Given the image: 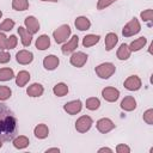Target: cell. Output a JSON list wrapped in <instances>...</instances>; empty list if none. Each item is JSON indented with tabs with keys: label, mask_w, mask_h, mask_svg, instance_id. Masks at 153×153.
<instances>
[{
	"label": "cell",
	"mask_w": 153,
	"mask_h": 153,
	"mask_svg": "<svg viewBox=\"0 0 153 153\" xmlns=\"http://www.w3.org/2000/svg\"><path fill=\"white\" fill-rule=\"evenodd\" d=\"M18 133L17 118L12 110L5 104H0V140L12 141Z\"/></svg>",
	"instance_id": "cell-1"
},
{
	"label": "cell",
	"mask_w": 153,
	"mask_h": 153,
	"mask_svg": "<svg viewBox=\"0 0 153 153\" xmlns=\"http://www.w3.org/2000/svg\"><path fill=\"white\" fill-rule=\"evenodd\" d=\"M71 32H72V30H71L69 25L63 24V25H61V26H59L57 29L54 30L53 37H54V39L57 44H63L66 41H68V38L71 36Z\"/></svg>",
	"instance_id": "cell-2"
},
{
	"label": "cell",
	"mask_w": 153,
	"mask_h": 153,
	"mask_svg": "<svg viewBox=\"0 0 153 153\" xmlns=\"http://www.w3.org/2000/svg\"><path fill=\"white\" fill-rule=\"evenodd\" d=\"M94 72L100 79H109L116 72V67L111 62H103L94 68Z\"/></svg>",
	"instance_id": "cell-3"
},
{
	"label": "cell",
	"mask_w": 153,
	"mask_h": 153,
	"mask_svg": "<svg viewBox=\"0 0 153 153\" xmlns=\"http://www.w3.org/2000/svg\"><path fill=\"white\" fill-rule=\"evenodd\" d=\"M141 30V25H140V22L137 18H131L122 29V35L124 37H131L136 33H139Z\"/></svg>",
	"instance_id": "cell-4"
},
{
	"label": "cell",
	"mask_w": 153,
	"mask_h": 153,
	"mask_svg": "<svg viewBox=\"0 0 153 153\" xmlns=\"http://www.w3.org/2000/svg\"><path fill=\"white\" fill-rule=\"evenodd\" d=\"M92 124H93L92 118L90 116H87V115H82V116H80L76 120V122H75V129L79 133H86V131H88L91 129Z\"/></svg>",
	"instance_id": "cell-5"
},
{
	"label": "cell",
	"mask_w": 153,
	"mask_h": 153,
	"mask_svg": "<svg viewBox=\"0 0 153 153\" xmlns=\"http://www.w3.org/2000/svg\"><path fill=\"white\" fill-rule=\"evenodd\" d=\"M87 57L88 56L84 51H74V53H72V55L69 57V62L72 66H74L76 68H81L87 62Z\"/></svg>",
	"instance_id": "cell-6"
},
{
	"label": "cell",
	"mask_w": 153,
	"mask_h": 153,
	"mask_svg": "<svg viewBox=\"0 0 153 153\" xmlns=\"http://www.w3.org/2000/svg\"><path fill=\"white\" fill-rule=\"evenodd\" d=\"M78 44H79V37H78L76 35L72 36L68 41H66V42L62 44V47H61V51H62V54H65V55H69V54L74 53L75 49L78 48Z\"/></svg>",
	"instance_id": "cell-7"
},
{
	"label": "cell",
	"mask_w": 153,
	"mask_h": 153,
	"mask_svg": "<svg viewBox=\"0 0 153 153\" xmlns=\"http://www.w3.org/2000/svg\"><path fill=\"white\" fill-rule=\"evenodd\" d=\"M96 127H97V130H98L99 133H102V134H106V133L111 131L112 129H115V123H114L110 118H108V117H103V118H100V120L97 121Z\"/></svg>",
	"instance_id": "cell-8"
},
{
	"label": "cell",
	"mask_w": 153,
	"mask_h": 153,
	"mask_svg": "<svg viewBox=\"0 0 153 153\" xmlns=\"http://www.w3.org/2000/svg\"><path fill=\"white\" fill-rule=\"evenodd\" d=\"M141 79L137 76V75H130L128 76L126 80H124V84L123 86L128 90V91H137L141 88Z\"/></svg>",
	"instance_id": "cell-9"
},
{
	"label": "cell",
	"mask_w": 153,
	"mask_h": 153,
	"mask_svg": "<svg viewBox=\"0 0 153 153\" xmlns=\"http://www.w3.org/2000/svg\"><path fill=\"white\" fill-rule=\"evenodd\" d=\"M102 97L106 100V102H116L118 98H120V91L115 87H111V86H108V87H104L102 90Z\"/></svg>",
	"instance_id": "cell-10"
},
{
	"label": "cell",
	"mask_w": 153,
	"mask_h": 153,
	"mask_svg": "<svg viewBox=\"0 0 153 153\" xmlns=\"http://www.w3.org/2000/svg\"><path fill=\"white\" fill-rule=\"evenodd\" d=\"M82 109V103L81 100L79 99H75V100H71V102H67L65 105H63V110L69 114V115H76L81 111Z\"/></svg>",
	"instance_id": "cell-11"
},
{
	"label": "cell",
	"mask_w": 153,
	"mask_h": 153,
	"mask_svg": "<svg viewBox=\"0 0 153 153\" xmlns=\"http://www.w3.org/2000/svg\"><path fill=\"white\" fill-rule=\"evenodd\" d=\"M24 25H25V29L31 32L32 35L37 33L38 30H39V22L37 20L36 17L33 16H27L25 19H24Z\"/></svg>",
	"instance_id": "cell-12"
},
{
	"label": "cell",
	"mask_w": 153,
	"mask_h": 153,
	"mask_svg": "<svg viewBox=\"0 0 153 153\" xmlns=\"http://www.w3.org/2000/svg\"><path fill=\"white\" fill-rule=\"evenodd\" d=\"M16 60L19 65H29L33 61V54L26 49H23L16 54Z\"/></svg>",
	"instance_id": "cell-13"
},
{
	"label": "cell",
	"mask_w": 153,
	"mask_h": 153,
	"mask_svg": "<svg viewBox=\"0 0 153 153\" xmlns=\"http://www.w3.org/2000/svg\"><path fill=\"white\" fill-rule=\"evenodd\" d=\"M59 63H60V60L56 55H48L44 57L43 60V67L47 69V71H54L59 67Z\"/></svg>",
	"instance_id": "cell-14"
},
{
	"label": "cell",
	"mask_w": 153,
	"mask_h": 153,
	"mask_svg": "<svg viewBox=\"0 0 153 153\" xmlns=\"http://www.w3.org/2000/svg\"><path fill=\"white\" fill-rule=\"evenodd\" d=\"M18 33H19V37H20V41H22V44L24 45V47H29L30 44H31V42H32V33L31 32H29L25 27H23V26H19L18 27Z\"/></svg>",
	"instance_id": "cell-15"
},
{
	"label": "cell",
	"mask_w": 153,
	"mask_h": 153,
	"mask_svg": "<svg viewBox=\"0 0 153 153\" xmlns=\"http://www.w3.org/2000/svg\"><path fill=\"white\" fill-rule=\"evenodd\" d=\"M43 92H44V87L38 82H33L26 88V93L29 97H41Z\"/></svg>",
	"instance_id": "cell-16"
},
{
	"label": "cell",
	"mask_w": 153,
	"mask_h": 153,
	"mask_svg": "<svg viewBox=\"0 0 153 153\" xmlns=\"http://www.w3.org/2000/svg\"><path fill=\"white\" fill-rule=\"evenodd\" d=\"M121 109L124 111H133L136 109V100L133 96H127L121 102Z\"/></svg>",
	"instance_id": "cell-17"
},
{
	"label": "cell",
	"mask_w": 153,
	"mask_h": 153,
	"mask_svg": "<svg viewBox=\"0 0 153 153\" xmlns=\"http://www.w3.org/2000/svg\"><path fill=\"white\" fill-rule=\"evenodd\" d=\"M74 25L79 31H86L91 27V22L87 17L80 16V17H76V19L74 20Z\"/></svg>",
	"instance_id": "cell-18"
},
{
	"label": "cell",
	"mask_w": 153,
	"mask_h": 153,
	"mask_svg": "<svg viewBox=\"0 0 153 153\" xmlns=\"http://www.w3.org/2000/svg\"><path fill=\"white\" fill-rule=\"evenodd\" d=\"M33 134H35V136H36L37 139L43 140V139L48 137V135H49V128H48L47 124H44V123H39V124H37V126L35 127V129H33Z\"/></svg>",
	"instance_id": "cell-19"
},
{
	"label": "cell",
	"mask_w": 153,
	"mask_h": 153,
	"mask_svg": "<svg viewBox=\"0 0 153 153\" xmlns=\"http://www.w3.org/2000/svg\"><path fill=\"white\" fill-rule=\"evenodd\" d=\"M36 48L38 50H45L50 47V37L48 35H41L38 36V38L36 39V43H35Z\"/></svg>",
	"instance_id": "cell-20"
},
{
	"label": "cell",
	"mask_w": 153,
	"mask_h": 153,
	"mask_svg": "<svg viewBox=\"0 0 153 153\" xmlns=\"http://www.w3.org/2000/svg\"><path fill=\"white\" fill-rule=\"evenodd\" d=\"M118 42V37L115 32H109L106 36H105V50L110 51L115 48V45L117 44Z\"/></svg>",
	"instance_id": "cell-21"
},
{
	"label": "cell",
	"mask_w": 153,
	"mask_h": 153,
	"mask_svg": "<svg viewBox=\"0 0 153 153\" xmlns=\"http://www.w3.org/2000/svg\"><path fill=\"white\" fill-rule=\"evenodd\" d=\"M130 54H131V51H130V49H129L128 44L123 43V44H121V45H120V48L117 49L116 56H117V59H118V60L124 61V60H128V59L130 57Z\"/></svg>",
	"instance_id": "cell-22"
},
{
	"label": "cell",
	"mask_w": 153,
	"mask_h": 153,
	"mask_svg": "<svg viewBox=\"0 0 153 153\" xmlns=\"http://www.w3.org/2000/svg\"><path fill=\"white\" fill-rule=\"evenodd\" d=\"M12 141H13V146H14L17 149H24V148H26V147L29 146V143H30L29 137L25 136V135L16 136Z\"/></svg>",
	"instance_id": "cell-23"
},
{
	"label": "cell",
	"mask_w": 153,
	"mask_h": 153,
	"mask_svg": "<svg viewBox=\"0 0 153 153\" xmlns=\"http://www.w3.org/2000/svg\"><path fill=\"white\" fill-rule=\"evenodd\" d=\"M100 39V36L99 35H93V33H88L86 35L84 38H82V45L85 48H90V47H93L96 45Z\"/></svg>",
	"instance_id": "cell-24"
},
{
	"label": "cell",
	"mask_w": 153,
	"mask_h": 153,
	"mask_svg": "<svg viewBox=\"0 0 153 153\" xmlns=\"http://www.w3.org/2000/svg\"><path fill=\"white\" fill-rule=\"evenodd\" d=\"M30 78L31 76H30V73L27 71H20L17 74V76H16V84H17V86H19V87L25 86L29 82Z\"/></svg>",
	"instance_id": "cell-25"
},
{
	"label": "cell",
	"mask_w": 153,
	"mask_h": 153,
	"mask_svg": "<svg viewBox=\"0 0 153 153\" xmlns=\"http://www.w3.org/2000/svg\"><path fill=\"white\" fill-rule=\"evenodd\" d=\"M146 43H147L146 37L141 36V37H139V38L134 39V41H133L128 47H129L130 51H139V50H141V49L146 45Z\"/></svg>",
	"instance_id": "cell-26"
},
{
	"label": "cell",
	"mask_w": 153,
	"mask_h": 153,
	"mask_svg": "<svg viewBox=\"0 0 153 153\" xmlns=\"http://www.w3.org/2000/svg\"><path fill=\"white\" fill-rule=\"evenodd\" d=\"M53 92L57 97H63V96H66L68 93V86L65 82H57L53 87Z\"/></svg>",
	"instance_id": "cell-27"
},
{
	"label": "cell",
	"mask_w": 153,
	"mask_h": 153,
	"mask_svg": "<svg viewBox=\"0 0 153 153\" xmlns=\"http://www.w3.org/2000/svg\"><path fill=\"white\" fill-rule=\"evenodd\" d=\"M14 78V72L12 68L4 67L0 68V81H8Z\"/></svg>",
	"instance_id": "cell-28"
},
{
	"label": "cell",
	"mask_w": 153,
	"mask_h": 153,
	"mask_svg": "<svg viewBox=\"0 0 153 153\" xmlns=\"http://www.w3.org/2000/svg\"><path fill=\"white\" fill-rule=\"evenodd\" d=\"M85 106H86V109H88L91 111H94L100 106V100L97 97H90V98L86 99Z\"/></svg>",
	"instance_id": "cell-29"
},
{
	"label": "cell",
	"mask_w": 153,
	"mask_h": 153,
	"mask_svg": "<svg viewBox=\"0 0 153 153\" xmlns=\"http://www.w3.org/2000/svg\"><path fill=\"white\" fill-rule=\"evenodd\" d=\"M12 8L16 11H25L29 8V0H12Z\"/></svg>",
	"instance_id": "cell-30"
},
{
	"label": "cell",
	"mask_w": 153,
	"mask_h": 153,
	"mask_svg": "<svg viewBox=\"0 0 153 153\" xmlns=\"http://www.w3.org/2000/svg\"><path fill=\"white\" fill-rule=\"evenodd\" d=\"M13 27H14V20L7 18V19H5V20L0 24V32H7V31H11Z\"/></svg>",
	"instance_id": "cell-31"
},
{
	"label": "cell",
	"mask_w": 153,
	"mask_h": 153,
	"mask_svg": "<svg viewBox=\"0 0 153 153\" xmlns=\"http://www.w3.org/2000/svg\"><path fill=\"white\" fill-rule=\"evenodd\" d=\"M12 94V91L8 86L5 85H0V102H5L7 100Z\"/></svg>",
	"instance_id": "cell-32"
},
{
	"label": "cell",
	"mask_w": 153,
	"mask_h": 153,
	"mask_svg": "<svg viewBox=\"0 0 153 153\" xmlns=\"http://www.w3.org/2000/svg\"><path fill=\"white\" fill-rule=\"evenodd\" d=\"M17 43H18V38L14 36V35H11L10 37H7V41H6V49H14L17 47Z\"/></svg>",
	"instance_id": "cell-33"
},
{
	"label": "cell",
	"mask_w": 153,
	"mask_h": 153,
	"mask_svg": "<svg viewBox=\"0 0 153 153\" xmlns=\"http://www.w3.org/2000/svg\"><path fill=\"white\" fill-rule=\"evenodd\" d=\"M140 17H141V19H142L143 22L151 23L152 17H153V11H152L151 8H147V10H145V11H142V12L140 13Z\"/></svg>",
	"instance_id": "cell-34"
},
{
	"label": "cell",
	"mask_w": 153,
	"mask_h": 153,
	"mask_svg": "<svg viewBox=\"0 0 153 153\" xmlns=\"http://www.w3.org/2000/svg\"><path fill=\"white\" fill-rule=\"evenodd\" d=\"M117 0H98L97 2V10H105L106 7H109L110 5H112L114 2H116Z\"/></svg>",
	"instance_id": "cell-35"
},
{
	"label": "cell",
	"mask_w": 153,
	"mask_h": 153,
	"mask_svg": "<svg viewBox=\"0 0 153 153\" xmlns=\"http://www.w3.org/2000/svg\"><path fill=\"white\" fill-rule=\"evenodd\" d=\"M143 121L149 126L153 124V109H147L143 112Z\"/></svg>",
	"instance_id": "cell-36"
},
{
	"label": "cell",
	"mask_w": 153,
	"mask_h": 153,
	"mask_svg": "<svg viewBox=\"0 0 153 153\" xmlns=\"http://www.w3.org/2000/svg\"><path fill=\"white\" fill-rule=\"evenodd\" d=\"M116 152L117 153H130V147L126 143H118L116 146Z\"/></svg>",
	"instance_id": "cell-37"
},
{
	"label": "cell",
	"mask_w": 153,
	"mask_h": 153,
	"mask_svg": "<svg viewBox=\"0 0 153 153\" xmlns=\"http://www.w3.org/2000/svg\"><path fill=\"white\" fill-rule=\"evenodd\" d=\"M11 60V55L7 51L0 50V63H7Z\"/></svg>",
	"instance_id": "cell-38"
},
{
	"label": "cell",
	"mask_w": 153,
	"mask_h": 153,
	"mask_svg": "<svg viewBox=\"0 0 153 153\" xmlns=\"http://www.w3.org/2000/svg\"><path fill=\"white\" fill-rule=\"evenodd\" d=\"M6 41H7L6 35L4 32H0V50L6 49Z\"/></svg>",
	"instance_id": "cell-39"
},
{
	"label": "cell",
	"mask_w": 153,
	"mask_h": 153,
	"mask_svg": "<svg viewBox=\"0 0 153 153\" xmlns=\"http://www.w3.org/2000/svg\"><path fill=\"white\" fill-rule=\"evenodd\" d=\"M103 152H108V153H112V149L109 147H102L98 149V153H103Z\"/></svg>",
	"instance_id": "cell-40"
},
{
	"label": "cell",
	"mask_w": 153,
	"mask_h": 153,
	"mask_svg": "<svg viewBox=\"0 0 153 153\" xmlns=\"http://www.w3.org/2000/svg\"><path fill=\"white\" fill-rule=\"evenodd\" d=\"M47 153H50V152H60V148H57V147H53V148H48L47 151H45Z\"/></svg>",
	"instance_id": "cell-41"
},
{
	"label": "cell",
	"mask_w": 153,
	"mask_h": 153,
	"mask_svg": "<svg viewBox=\"0 0 153 153\" xmlns=\"http://www.w3.org/2000/svg\"><path fill=\"white\" fill-rule=\"evenodd\" d=\"M41 1H49V2H57L59 0H41Z\"/></svg>",
	"instance_id": "cell-42"
},
{
	"label": "cell",
	"mask_w": 153,
	"mask_h": 153,
	"mask_svg": "<svg viewBox=\"0 0 153 153\" xmlns=\"http://www.w3.org/2000/svg\"><path fill=\"white\" fill-rule=\"evenodd\" d=\"M1 17H2V11L0 10V19H1Z\"/></svg>",
	"instance_id": "cell-43"
},
{
	"label": "cell",
	"mask_w": 153,
	"mask_h": 153,
	"mask_svg": "<svg viewBox=\"0 0 153 153\" xmlns=\"http://www.w3.org/2000/svg\"><path fill=\"white\" fill-rule=\"evenodd\" d=\"M2 147V140H0V148Z\"/></svg>",
	"instance_id": "cell-44"
}]
</instances>
